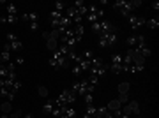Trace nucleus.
<instances>
[{
	"mask_svg": "<svg viewBox=\"0 0 159 118\" xmlns=\"http://www.w3.org/2000/svg\"><path fill=\"white\" fill-rule=\"evenodd\" d=\"M145 67H138V65H134V63H129L127 65V72H142Z\"/></svg>",
	"mask_w": 159,
	"mask_h": 118,
	"instance_id": "31",
	"label": "nucleus"
},
{
	"mask_svg": "<svg viewBox=\"0 0 159 118\" xmlns=\"http://www.w3.org/2000/svg\"><path fill=\"white\" fill-rule=\"evenodd\" d=\"M129 4H131V7H133V11H134V9H138V7L142 6V0H131Z\"/></svg>",
	"mask_w": 159,
	"mask_h": 118,
	"instance_id": "42",
	"label": "nucleus"
},
{
	"mask_svg": "<svg viewBox=\"0 0 159 118\" xmlns=\"http://www.w3.org/2000/svg\"><path fill=\"white\" fill-rule=\"evenodd\" d=\"M117 101H119L122 106H124V104H127V102H129V94H120Z\"/></svg>",
	"mask_w": 159,
	"mask_h": 118,
	"instance_id": "34",
	"label": "nucleus"
},
{
	"mask_svg": "<svg viewBox=\"0 0 159 118\" xmlns=\"http://www.w3.org/2000/svg\"><path fill=\"white\" fill-rule=\"evenodd\" d=\"M76 99H78V95L71 88L69 90H62L57 95V99H55V106H69V104H74Z\"/></svg>",
	"mask_w": 159,
	"mask_h": 118,
	"instance_id": "1",
	"label": "nucleus"
},
{
	"mask_svg": "<svg viewBox=\"0 0 159 118\" xmlns=\"http://www.w3.org/2000/svg\"><path fill=\"white\" fill-rule=\"evenodd\" d=\"M43 39H44V41L50 39V32H43Z\"/></svg>",
	"mask_w": 159,
	"mask_h": 118,
	"instance_id": "45",
	"label": "nucleus"
},
{
	"mask_svg": "<svg viewBox=\"0 0 159 118\" xmlns=\"http://www.w3.org/2000/svg\"><path fill=\"white\" fill-rule=\"evenodd\" d=\"M7 16H18V7L14 4H7Z\"/></svg>",
	"mask_w": 159,
	"mask_h": 118,
	"instance_id": "25",
	"label": "nucleus"
},
{
	"mask_svg": "<svg viewBox=\"0 0 159 118\" xmlns=\"http://www.w3.org/2000/svg\"><path fill=\"white\" fill-rule=\"evenodd\" d=\"M18 21H20V18L18 16H4V18H0V23H2V25H16Z\"/></svg>",
	"mask_w": 159,
	"mask_h": 118,
	"instance_id": "11",
	"label": "nucleus"
},
{
	"mask_svg": "<svg viewBox=\"0 0 159 118\" xmlns=\"http://www.w3.org/2000/svg\"><path fill=\"white\" fill-rule=\"evenodd\" d=\"M7 76H9V71H7V67H6V65H0V78L6 79Z\"/></svg>",
	"mask_w": 159,
	"mask_h": 118,
	"instance_id": "36",
	"label": "nucleus"
},
{
	"mask_svg": "<svg viewBox=\"0 0 159 118\" xmlns=\"http://www.w3.org/2000/svg\"><path fill=\"white\" fill-rule=\"evenodd\" d=\"M21 115H23V111L20 109V107H18V109H14V111L9 115V118H21Z\"/></svg>",
	"mask_w": 159,
	"mask_h": 118,
	"instance_id": "38",
	"label": "nucleus"
},
{
	"mask_svg": "<svg viewBox=\"0 0 159 118\" xmlns=\"http://www.w3.org/2000/svg\"><path fill=\"white\" fill-rule=\"evenodd\" d=\"M117 34L113 32H104V34H99V39H97V44L101 48H108V46H113L117 42Z\"/></svg>",
	"mask_w": 159,
	"mask_h": 118,
	"instance_id": "3",
	"label": "nucleus"
},
{
	"mask_svg": "<svg viewBox=\"0 0 159 118\" xmlns=\"http://www.w3.org/2000/svg\"><path fill=\"white\" fill-rule=\"evenodd\" d=\"M71 74H73V76H85V71L80 67L78 63H73V67H71Z\"/></svg>",
	"mask_w": 159,
	"mask_h": 118,
	"instance_id": "20",
	"label": "nucleus"
},
{
	"mask_svg": "<svg viewBox=\"0 0 159 118\" xmlns=\"http://www.w3.org/2000/svg\"><path fill=\"white\" fill-rule=\"evenodd\" d=\"M110 71L113 74H122L124 69H122V63H110Z\"/></svg>",
	"mask_w": 159,
	"mask_h": 118,
	"instance_id": "23",
	"label": "nucleus"
},
{
	"mask_svg": "<svg viewBox=\"0 0 159 118\" xmlns=\"http://www.w3.org/2000/svg\"><path fill=\"white\" fill-rule=\"evenodd\" d=\"M46 48H48V51H57V48H58V41H55V39H48L46 41Z\"/></svg>",
	"mask_w": 159,
	"mask_h": 118,
	"instance_id": "19",
	"label": "nucleus"
},
{
	"mask_svg": "<svg viewBox=\"0 0 159 118\" xmlns=\"http://www.w3.org/2000/svg\"><path fill=\"white\" fill-rule=\"evenodd\" d=\"M64 16H67L69 20L73 21L74 18L78 16V11H76V9H74L73 6H69V7H66V11H64Z\"/></svg>",
	"mask_w": 159,
	"mask_h": 118,
	"instance_id": "13",
	"label": "nucleus"
},
{
	"mask_svg": "<svg viewBox=\"0 0 159 118\" xmlns=\"http://www.w3.org/2000/svg\"><path fill=\"white\" fill-rule=\"evenodd\" d=\"M64 118H76V109L71 106H66L64 107V113H62Z\"/></svg>",
	"mask_w": 159,
	"mask_h": 118,
	"instance_id": "15",
	"label": "nucleus"
},
{
	"mask_svg": "<svg viewBox=\"0 0 159 118\" xmlns=\"http://www.w3.org/2000/svg\"><path fill=\"white\" fill-rule=\"evenodd\" d=\"M127 21H129V27L136 32L138 28H142L143 25H145V20L143 18H140V16H136V14H129L127 16Z\"/></svg>",
	"mask_w": 159,
	"mask_h": 118,
	"instance_id": "6",
	"label": "nucleus"
},
{
	"mask_svg": "<svg viewBox=\"0 0 159 118\" xmlns=\"http://www.w3.org/2000/svg\"><path fill=\"white\" fill-rule=\"evenodd\" d=\"M12 111H14V107H12V102L4 101L2 104H0V113H2V115H11Z\"/></svg>",
	"mask_w": 159,
	"mask_h": 118,
	"instance_id": "9",
	"label": "nucleus"
},
{
	"mask_svg": "<svg viewBox=\"0 0 159 118\" xmlns=\"http://www.w3.org/2000/svg\"><path fill=\"white\" fill-rule=\"evenodd\" d=\"M80 56H81L83 60H87V62H90L92 58H94V53H92L90 50H85V51H83V53H81V55H80Z\"/></svg>",
	"mask_w": 159,
	"mask_h": 118,
	"instance_id": "30",
	"label": "nucleus"
},
{
	"mask_svg": "<svg viewBox=\"0 0 159 118\" xmlns=\"http://www.w3.org/2000/svg\"><path fill=\"white\" fill-rule=\"evenodd\" d=\"M129 88H131V85L127 83V81H122V83H119V86H117V92H119V94H129Z\"/></svg>",
	"mask_w": 159,
	"mask_h": 118,
	"instance_id": "17",
	"label": "nucleus"
},
{
	"mask_svg": "<svg viewBox=\"0 0 159 118\" xmlns=\"http://www.w3.org/2000/svg\"><path fill=\"white\" fill-rule=\"evenodd\" d=\"M48 63H50V67L55 69V71L67 69L69 65H71V62L67 60V56H53V55H51V58L48 60Z\"/></svg>",
	"mask_w": 159,
	"mask_h": 118,
	"instance_id": "2",
	"label": "nucleus"
},
{
	"mask_svg": "<svg viewBox=\"0 0 159 118\" xmlns=\"http://www.w3.org/2000/svg\"><path fill=\"white\" fill-rule=\"evenodd\" d=\"M53 107H55V99H48V101H46V104L43 106V111H44V115H51Z\"/></svg>",
	"mask_w": 159,
	"mask_h": 118,
	"instance_id": "12",
	"label": "nucleus"
},
{
	"mask_svg": "<svg viewBox=\"0 0 159 118\" xmlns=\"http://www.w3.org/2000/svg\"><path fill=\"white\" fill-rule=\"evenodd\" d=\"M152 9H154V11H157V9H159V2H154V4H152Z\"/></svg>",
	"mask_w": 159,
	"mask_h": 118,
	"instance_id": "46",
	"label": "nucleus"
},
{
	"mask_svg": "<svg viewBox=\"0 0 159 118\" xmlns=\"http://www.w3.org/2000/svg\"><path fill=\"white\" fill-rule=\"evenodd\" d=\"M83 101H85L87 106H89V104H94V94H85V95H83Z\"/></svg>",
	"mask_w": 159,
	"mask_h": 118,
	"instance_id": "35",
	"label": "nucleus"
},
{
	"mask_svg": "<svg viewBox=\"0 0 159 118\" xmlns=\"http://www.w3.org/2000/svg\"><path fill=\"white\" fill-rule=\"evenodd\" d=\"M18 37L14 34H11V32H9V34H7V42H11V41H16Z\"/></svg>",
	"mask_w": 159,
	"mask_h": 118,
	"instance_id": "44",
	"label": "nucleus"
},
{
	"mask_svg": "<svg viewBox=\"0 0 159 118\" xmlns=\"http://www.w3.org/2000/svg\"><path fill=\"white\" fill-rule=\"evenodd\" d=\"M83 118H90V116H87V115H83Z\"/></svg>",
	"mask_w": 159,
	"mask_h": 118,
	"instance_id": "48",
	"label": "nucleus"
},
{
	"mask_svg": "<svg viewBox=\"0 0 159 118\" xmlns=\"http://www.w3.org/2000/svg\"><path fill=\"white\" fill-rule=\"evenodd\" d=\"M96 111H97V107L94 106V104H89V106H87V116H90V118H96Z\"/></svg>",
	"mask_w": 159,
	"mask_h": 118,
	"instance_id": "27",
	"label": "nucleus"
},
{
	"mask_svg": "<svg viewBox=\"0 0 159 118\" xmlns=\"http://www.w3.org/2000/svg\"><path fill=\"white\" fill-rule=\"evenodd\" d=\"M64 107H66V106H55V107H53V111H51V116H53V118H58V116H62V113H64Z\"/></svg>",
	"mask_w": 159,
	"mask_h": 118,
	"instance_id": "26",
	"label": "nucleus"
},
{
	"mask_svg": "<svg viewBox=\"0 0 159 118\" xmlns=\"http://www.w3.org/2000/svg\"><path fill=\"white\" fill-rule=\"evenodd\" d=\"M9 94H11V90H7L6 86H2V88H0V97H9Z\"/></svg>",
	"mask_w": 159,
	"mask_h": 118,
	"instance_id": "41",
	"label": "nucleus"
},
{
	"mask_svg": "<svg viewBox=\"0 0 159 118\" xmlns=\"http://www.w3.org/2000/svg\"><path fill=\"white\" fill-rule=\"evenodd\" d=\"M71 6H73L74 9H81V7H85V2H83V0H76L74 4H71Z\"/></svg>",
	"mask_w": 159,
	"mask_h": 118,
	"instance_id": "40",
	"label": "nucleus"
},
{
	"mask_svg": "<svg viewBox=\"0 0 159 118\" xmlns=\"http://www.w3.org/2000/svg\"><path fill=\"white\" fill-rule=\"evenodd\" d=\"M14 63H16V65H23V63H25V58H23V56H18L16 60H14Z\"/></svg>",
	"mask_w": 159,
	"mask_h": 118,
	"instance_id": "43",
	"label": "nucleus"
},
{
	"mask_svg": "<svg viewBox=\"0 0 159 118\" xmlns=\"http://www.w3.org/2000/svg\"><path fill=\"white\" fill-rule=\"evenodd\" d=\"M125 44L129 46V48H133V50H136V48H140V46H145L147 44V42H145V35H142V34L131 35V37H127Z\"/></svg>",
	"mask_w": 159,
	"mask_h": 118,
	"instance_id": "4",
	"label": "nucleus"
},
{
	"mask_svg": "<svg viewBox=\"0 0 159 118\" xmlns=\"http://www.w3.org/2000/svg\"><path fill=\"white\" fill-rule=\"evenodd\" d=\"M111 6H113V9L115 11H122V9H125V7H127V0H117V2H113V4H111Z\"/></svg>",
	"mask_w": 159,
	"mask_h": 118,
	"instance_id": "18",
	"label": "nucleus"
},
{
	"mask_svg": "<svg viewBox=\"0 0 159 118\" xmlns=\"http://www.w3.org/2000/svg\"><path fill=\"white\" fill-rule=\"evenodd\" d=\"M87 86H89V81H87V78H83V79L74 81V85L71 86V90H73L78 97H83L87 94Z\"/></svg>",
	"mask_w": 159,
	"mask_h": 118,
	"instance_id": "5",
	"label": "nucleus"
},
{
	"mask_svg": "<svg viewBox=\"0 0 159 118\" xmlns=\"http://www.w3.org/2000/svg\"><path fill=\"white\" fill-rule=\"evenodd\" d=\"M0 116H2V113H0Z\"/></svg>",
	"mask_w": 159,
	"mask_h": 118,
	"instance_id": "49",
	"label": "nucleus"
},
{
	"mask_svg": "<svg viewBox=\"0 0 159 118\" xmlns=\"http://www.w3.org/2000/svg\"><path fill=\"white\" fill-rule=\"evenodd\" d=\"M0 60H2V63L4 62H11V51L9 50H6V48H2V50H0Z\"/></svg>",
	"mask_w": 159,
	"mask_h": 118,
	"instance_id": "16",
	"label": "nucleus"
},
{
	"mask_svg": "<svg viewBox=\"0 0 159 118\" xmlns=\"http://www.w3.org/2000/svg\"><path fill=\"white\" fill-rule=\"evenodd\" d=\"M73 30H74V37H76V41L81 42L83 34H85V27H83V25H76V28H73Z\"/></svg>",
	"mask_w": 159,
	"mask_h": 118,
	"instance_id": "10",
	"label": "nucleus"
},
{
	"mask_svg": "<svg viewBox=\"0 0 159 118\" xmlns=\"http://www.w3.org/2000/svg\"><path fill=\"white\" fill-rule=\"evenodd\" d=\"M4 48H6V50H9L11 53H12V51H14V53H18V51L23 50V44H21V41H20V39H16V41H11V42H6V44H4Z\"/></svg>",
	"mask_w": 159,
	"mask_h": 118,
	"instance_id": "7",
	"label": "nucleus"
},
{
	"mask_svg": "<svg viewBox=\"0 0 159 118\" xmlns=\"http://www.w3.org/2000/svg\"><path fill=\"white\" fill-rule=\"evenodd\" d=\"M62 18H64V12H60V11H51L50 21H60Z\"/></svg>",
	"mask_w": 159,
	"mask_h": 118,
	"instance_id": "24",
	"label": "nucleus"
},
{
	"mask_svg": "<svg viewBox=\"0 0 159 118\" xmlns=\"http://www.w3.org/2000/svg\"><path fill=\"white\" fill-rule=\"evenodd\" d=\"M37 95L39 97H48V88L43 86V85H39V86H37Z\"/></svg>",
	"mask_w": 159,
	"mask_h": 118,
	"instance_id": "32",
	"label": "nucleus"
},
{
	"mask_svg": "<svg viewBox=\"0 0 159 118\" xmlns=\"http://www.w3.org/2000/svg\"><path fill=\"white\" fill-rule=\"evenodd\" d=\"M25 118H34V115H32V113H27V115H25Z\"/></svg>",
	"mask_w": 159,
	"mask_h": 118,
	"instance_id": "47",
	"label": "nucleus"
},
{
	"mask_svg": "<svg viewBox=\"0 0 159 118\" xmlns=\"http://www.w3.org/2000/svg\"><path fill=\"white\" fill-rule=\"evenodd\" d=\"M21 86H23V85H21V81H18V79H16V81L12 83V88H11V92H12V94H18V92L21 90Z\"/></svg>",
	"mask_w": 159,
	"mask_h": 118,
	"instance_id": "33",
	"label": "nucleus"
},
{
	"mask_svg": "<svg viewBox=\"0 0 159 118\" xmlns=\"http://www.w3.org/2000/svg\"><path fill=\"white\" fill-rule=\"evenodd\" d=\"M108 111H117V109H120V107H122V104H120L119 101H117V99H113V101H110L108 102Z\"/></svg>",
	"mask_w": 159,
	"mask_h": 118,
	"instance_id": "22",
	"label": "nucleus"
},
{
	"mask_svg": "<svg viewBox=\"0 0 159 118\" xmlns=\"http://www.w3.org/2000/svg\"><path fill=\"white\" fill-rule=\"evenodd\" d=\"M136 51H138V53H140V55L143 56V58H145V60H147L148 56L152 55V51H150V48H148L147 44H145V46H140V48H136Z\"/></svg>",
	"mask_w": 159,
	"mask_h": 118,
	"instance_id": "14",
	"label": "nucleus"
},
{
	"mask_svg": "<svg viewBox=\"0 0 159 118\" xmlns=\"http://www.w3.org/2000/svg\"><path fill=\"white\" fill-rule=\"evenodd\" d=\"M29 28H30V30H32V32H37V30H39V28H41V23H39V21L29 23Z\"/></svg>",
	"mask_w": 159,
	"mask_h": 118,
	"instance_id": "37",
	"label": "nucleus"
},
{
	"mask_svg": "<svg viewBox=\"0 0 159 118\" xmlns=\"http://www.w3.org/2000/svg\"><path fill=\"white\" fill-rule=\"evenodd\" d=\"M111 63H124V55H122V53L111 55Z\"/></svg>",
	"mask_w": 159,
	"mask_h": 118,
	"instance_id": "28",
	"label": "nucleus"
},
{
	"mask_svg": "<svg viewBox=\"0 0 159 118\" xmlns=\"http://www.w3.org/2000/svg\"><path fill=\"white\" fill-rule=\"evenodd\" d=\"M55 11L64 12L66 11V4H64V2H55Z\"/></svg>",
	"mask_w": 159,
	"mask_h": 118,
	"instance_id": "39",
	"label": "nucleus"
},
{
	"mask_svg": "<svg viewBox=\"0 0 159 118\" xmlns=\"http://www.w3.org/2000/svg\"><path fill=\"white\" fill-rule=\"evenodd\" d=\"M20 21H27V23L39 21V14L37 12H23L21 16H20Z\"/></svg>",
	"mask_w": 159,
	"mask_h": 118,
	"instance_id": "8",
	"label": "nucleus"
},
{
	"mask_svg": "<svg viewBox=\"0 0 159 118\" xmlns=\"http://www.w3.org/2000/svg\"><path fill=\"white\" fill-rule=\"evenodd\" d=\"M145 25H147L150 30H157L159 28V20L157 18H154V20H145Z\"/></svg>",
	"mask_w": 159,
	"mask_h": 118,
	"instance_id": "21",
	"label": "nucleus"
},
{
	"mask_svg": "<svg viewBox=\"0 0 159 118\" xmlns=\"http://www.w3.org/2000/svg\"><path fill=\"white\" fill-rule=\"evenodd\" d=\"M108 107H97V111H96V118H104L106 115H108Z\"/></svg>",
	"mask_w": 159,
	"mask_h": 118,
	"instance_id": "29",
	"label": "nucleus"
}]
</instances>
